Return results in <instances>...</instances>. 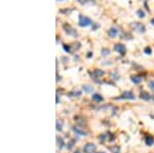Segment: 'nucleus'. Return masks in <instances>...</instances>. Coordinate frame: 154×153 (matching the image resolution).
<instances>
[{
  "mask_svg": "<svg viewBox=\"0 0 154 153\" xmlns=\"http://www.w3.org/2000/svg\"><path fill=\"white\" fill-rule=\"evenodd\" d=\"M93 24L91 20L88 18V17H85L83 15H79V19H78V25L82 28H85V27H88Z\"/></svg>",
  "mask_w": 154,
  "mask_h": 153,
  "instance_id": "1",
  "label": "nucleus"
},
{
  "mask_svg": "<svg viewBox=\"0 0 154 153\" xmlns=\"http://www.w3.org/2000/svg\"><path fill=\"white\" fill-rule=\"evenodd\" d=\"M137 15L139 17L140 19H144L145 18V13H144L143 10H141V9H139V10H137Z\"/></svg>",
  "mask_w": 154,
  "mask_h": 153,
  "instance_id": "16",
  "label": "nucleus"
},
{
  "mask_svg": "<svg viewBox=\"0 0 154 153\" xmlns=\"http://www.w3.org/2000/svg\"><path fill=\"white\" fill-rule=\"evenodd\" d=\"M99 153H105V152H99Z\"/></svg>",
  "mask_w": 154,
  "mask_h": 153,
  "instance_id": "28",
  "label": "nucleus"
},
{
  "mask_svg": "<svg viewBox=\"0 0 154 153\" xmlns=\"http://www.w3.org/2000/svg\"><path fill=\"white\" fill-rule=\"evenodd\" d=\"M109 54H110V50H109V49H106V48H103V49H102V55L103 56H105V57H106V56H108Z\"/></svg>",
  "mask_w": 154,
  "mask_h": 153,
  "instance_id": "19",
  "label": "nucleus"
},
{
  "mask_svg": "<svg viewBox=\"0 0 154 153\" xmlns=\"http://www.w3.org/2000/svg\"><path fill=\"white\" fill-rule=\"evenodd\" d=\"M63 47H64V49H65L66 53H70V51H71V49H70V46L69 45H64Z\"/></svg>",
  "mask_w": 154,
  "mask_h": 153,
  "instance_id": "22",
  "label": "nucleus"
},
{
  "mask_svg": "<svg viewBox=\"0 0 154 153\" xmlns=\"http://www.w3.org/2000/svg\"><path fill=\"white\" fill-rule=\"evenodd\" d=\"M144 53H145L146 55H151V54H152V49L150 47H146L145 49H144Z\"/></svg>",
  "mask_w": 154,
  "mask_h": 153,
  "instance_id": "20",
  "label": "nucleus"
},
{
  "mask_svg": "<svg viewBox=\"0 0 154 153\" xmlns=\"http://www.w3.org/2000/svg\"><path fill=\"white\" fill-rule=\"evenodd\" d=\"M56 144H58V147H59L60 149H62L64 147V141L62 138H60V137H58L56 138Z\"/></svg>",
  "mask_w": 154,
  "mask_h": 153,
  "instance_id": "14",
  "label": "nucleus"
},
{
  "mask_svg": "<svg viewBox=\"0 0 154 153\" xmlns=\"http://www.w3.org/2000/svg\"><path fill=\"white\" fill-rule=\"evenodd\" d=\"M56 131H62V123L59 120H56Z\"/></svg>",
  "mask_w": 154,
  "mask_h": 153,
  "instance_id": "21",
  "label": "nucleus"
},
{
  "mask_svg": "<svg viewBox=\"0 0 154 153\" xmlns=\"http://www.w3.org/2000/svg\"><path fill=\"white\" fill-rule=\"evenodd\" d=\"M93 88H91V86H83V90H84L85 92H93Z\"/></svg>",
  "mask_w": 154,
  "mask_h": 153,
  "instance_id": "18",
  "label": "nucleus"
},
{
  "mask_svg": "<svg viewBox=\"0 0 154 153\" xmlns=\"http://www.w3.org/2000/svg\"><path fill=\"white\" fill-rule=\"evenodd\" d=\"M145 143H146V145H148V146H152V145L154 144V138L153 137H151V136H148V137H146V139H145Z\"/></svg>",
  "mask_w": 154,
  "mask_h": 153,
  "instance_id": "10",
  "label": "nucleus"
},
{
  "mask_svg": "<svg viewBox=\"0 0 154 153\" xmlns=\"http://www.w3.org/2000/svg\"><path fill=\"white\" fill-rule=\"evenodd\" d=\"M91 98H93V100L95 101V102H102L103 101V97L99 94H93V96H91Z\"/></svg>",
  "mask_w": 154,
  "mask_h": 153,
  "instance_id": "12",
  "label": "nucleus"
},
{
  "mask_svg": "<svg viewBox=\"0 0 154 153\" xmlns=\"http://www.w3.org/2000/svg\"><path fill=\"white\" fill-rule=\"evenodd\" d=\"M72 147H73V142L69 143V144L67 145V148L69 149V150H70V149H72Z\"/></svg>",
  "mask_w": 154,
  "mask_h": 153,
  "instance_id": "24",
  "label": "nucleus"
},
{
  "mask_svg": "<svg viewBox=\"0 0 154 153\" xmlns=\"http://www.w3.org/2000/svg\"><path fill=\"white\" fill-rule=\"evenodd\" d=\"M132 27L136 31H138L139 33H145L146 32L145 26H144L142 23H134V24H132Z\"/></svg>",
  "mask_w": 154,
  "mask_h": 153,
  "instance_id": "4",
  "label": "nucleus"
},
{
  "mask_svg": "<svg viewBox=\"0 0 154 153\" xmlns=\"http://www.w3.org/2000/svg\"><path fill=\"white\" fill-rule=\"evenodd\" d=\"M77 2L81 5H86V4H88V3H91V4L95 3V0H77Z\"/></svg>",
  "mask_w": 154,
  "mask_h": 153,
  "instance_id": "11",
  "label": "nucleus"
},
{
  "mask_svg": "<svg viewBox=\"0 0 154 153\" xmlns=\"http://www.w3.org/2000/svg\"><path fill=\"white\" fill-rule=\"evenodd\" d=\"M140 98L143 99V100H145V101H149L150 99H151V96H150L147 92H141V94H140Z\"/></svg>",
  "mask_w": 154,
  "mask_h": 153,
  "instance_id": "9",
  "label": "nucleus"
},
{
  "mask_svg": "<svg viewBox=\"0 0 154 153\" xmlns=\"http://www.w3.org/2000/svg\"><path fill=\"white\" fill-rule=\"evenodd\" d=\"M58 1H59V0H58Z\"/></svg>",
  "mask_w": 154,
  "mask_h": 153,
  "instance_id": "29",
  "label": "nucleus"
},
{
  "mask_svg": "<svg viewBox=\"0 0 154 153\" xmlns=\"http://www.w3.org/2000/svg\"><path fill=\"white\" fill-rule=\"evenodd\" d=\"M63 29L65 31L66 34H68L69 36H73V37H76V36L78 35V33L76 32V30H74L69 24H64L63 25Z\"/></svg>",
  "mask_w": 154,
  "mask_h": 153,
  "instance_id": "2",
  "label": "nucleus"
},
{
  "mask_svg": "<svg viewBox=\"0 0 154 153\" xmlns=\"http://www.w3.org/2000/svg\"><path fill=\"white\" fill-rule=\"evenodd\" d=\"M134 95L132 92L128 90V92H124L121 95V97H118V98H114V100H121V99H126V100H134Z\"/></svg>",
  "mask_w": 154,
  "mask_h": 153,
  "instance_id": "3",
  "label": "nucleus"
},
{
  "mask_svg": "<svg viewBox=\"0 0 154 153\" xmlns=\"http://www.w3.org/2000/svg\"><path fill=\"white\" fill-rule=\"evenodd\" d=\"M149 88H152V90H154V80H152L149 82Z\"/></svg>",
  "mask_w": 154,
  "mask_h": 153,
  "instance_id": "23",
  "label": "nucleus"
},
{
  "mask_svg": "<svg viewBox=\"0 0 154 153\" xmlns=\"http://www.w3.org/2000/svg\"><path fill=\"white\" fill-rule=\"evenodd\" d=\"M150 22H151V24H152V25H153V26H154V19H152V20L150 21Z\"/></svg>",
  "mask_w": 154,
  "mask_h": 153,
  "instance_id": "26",
  "label": "nucleus"
},
{
  "mask_svg": "<svg viewBox=\"0 0 154 153\" xmlns=\"http://www.w3.org/2000/svg\"><path fill=\"white\" fill-rule=\"evenodd\" d=\"M130 79H132V81L134 84H139L142 81V79H143V77H142L141 75H134V76L130 77Z\"/></svg>",
  "mask_w": 154,
  "mask_h": 153,
  "instance_id": "8",
  "label": "nucleus"
},
{
  "mask_svg": "<svg viewBox=\"0 0 154 153\" xmlns=\"http://www.w3.org/2000/svg\"><path fill=\"white\" fill-rule=\"evenodd\" d=\"M73 131L75 134H77V135H80V136H85V135H86V133H85V131H81L80 129H78V127H73Z\"/></svg>",
  "mask_w": 154,
  "mask_h": 153,
  "instance_id": "13",
  "label": "nucleus"
},
{
  "mask_svg": "<svg viewBox=\"0 0 154 153\" xmlns=\"http://www.w3.org/2000/svg\"><path fill=\"white\" fill-rule=\"evenodd\" d=\"M110 151L112 153H119V147H117V146L110 147Z\"/></svg>",
  "mask_w": 154,
  "mask_h": 153,
  "instance_id": "17",
  "label": "nucleus"
},
{
  "mask_svg": "<svg viewBox=\"0 0 154 153\" xmlns=\"http://www.w3.org/2000/svg\"><path fill=\"white\" fill-rule=\"evenodd\" d=\"M108 35H109V37H111V38H115L116 36L118 35V29L117 28H110L108 30Z\"/></svg>",
  "mask_w": 154,
  "mask_h": 153,
  "instance_id": "7",
  "label": "nucleus"
},
{
  "mask_svg": "<svg viewBox=\"0 0 154 153\" xmlns=\"http://www.w3.org/2000/svg\"><path fill=\"white\" fill-rule=\"evenodd\" d=\"M100 141H101V142H104V141H105V136L104 135L100 136Z\"/></svg>",
  "mask_w": 154,
  "mask_h": 153,
  "instance_id": "25",
  "label": "nucleus"
},
{
  "mask_svg": "<svg viewBox=\"0 0 154 153\" xmlns=\"http://www.w3.org/2000/svg\"><path fill=\"white\" fill-rule=\"evenodd\" d=\"M95 150V145L93 144V143H87L84 146V148H83L84 153H93Z\"/></svg>",
  "mask_w": 154,
  "mask_h": 153,
  "instance_id": "6",
  "label": "nucleus"
},
{
  "mask_svg": "<svg viewBox=\"0 0 154 153\" xmlns=\"http://www.w3.org/2000/svg\"><path fill=\"white\" fill-rule=\"evenodd\" d=\"M114 49H115V51H117V53H119L121 56H123L124 54H125V51H126V48H125V46H124L123 44H121V43H117V44H115V46H114Z\"/></svg>",
  "mask_w": 154,
  "mask_h": 153,
  "instance_id": "5",
  "label": "nucleus"
},
{
  "mask_svg": "<svg viewBox=\"0 0 154 153\" xmlns=\"http://www.w3.org/2000/svg\"><path fill=\"white\" fill-rule=\"evenodd\" d=\"M93 74L97 77H101V76H103L105 73H104V71H102V70H95L93 71Z\"/></svg>",
  "mask_w": 154,
  "mask_h": 153,
  "instance_id": "15",
  "label": "nucleus"
},
{
  "mask_svg": "<svg viewBox=\"0 0 154 153\" xmlns=\"http://www.w3.org/2000/svg\"><path fill=\"white\" fill-rule=\"evenodd\" d=\"M87 57H88V58H91V53H88V55H87Z\"/></svg>",
  "mask_w": 154,
  "mask_h": 153,
  "instance_id": "27",
  "label": "nucleus"
}]
</instances>
